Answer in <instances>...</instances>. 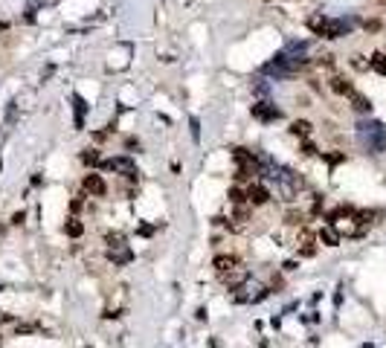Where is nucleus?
<instances>
[{
    "instance_id": "b1692460",
    "label": "nucleus",
    "mask_w": 386,
    "mask_h": 348,
    "mask_svg": "<svg viewBox=\"0 0 386 348\" xmlns=\"http://www.w3.org/2000/svg\"><path fill=\"white\" fill-rule=\"evenodd\" d=\"M320 64H322V67H334V55H322Z\"/></svg>"
},
{
    "instance_id": "9b49d317",
    "label": "nucleus",
    "mask_w": 386,
    "mask_h": 348,
    "mask_svg": "<svg viewBox=\"0 0 386 348\" xmlns=\"http://www.w3.org/2000/svg\"><path fill=\"white\" fill-rule=\"evenodd\" d=\"M317 241L325 244V247H340V232L328 223V226H322L320 232H317Z\"/></svg>"
},
{
    "instance_id": "dca6fc26",
    "label": "nucleus",
    "mask_w": 386,
    "mask_h": 348,
    "mask_svg": "<svg viewBox=\"0 0 386 348\" xmlns=\"http://www.w3.org/2000/svg\"><path fill=\"white\" fill-rule=\"evenodd\" d=\"M285 223H288V226H299V229H302V226H305V212L290 209L288 215H285Z\"/></svg>"
},
{
    "instance_id": "5701e85b",
    "label": "nucleus",
    "mask_w": 386,
    "mask_h": 348,
    "mask_svg": "<svg viewBox=\"0 0 386 348\" xmlns=\"http://www.w3.org/2000/svg\"><path fill=\"white\" fill-rule=\"evenodd\" d=\"M302 154H305V157H314V154H317V145L305 139V142H302Z\"/></svg>"
},
{
    "instance_id": "f03ea898",
    "label": "nucleus",
    "mask_w": 386,
    "mask_h": 348,
    "mask_svg": "<svg viewBox=\"0 0 386 348\" xmlns=\"http://www.w3.org/2000/svg\"><path fill=\"white\" fill-rule=\"evenodd\" d=\"M102 168L105 171H113V174H122V177H137V165H134V160L131 157H113L108 160V162H102Z\"/></svg>"
},
{
    "instance_id": "aec40b11",
    "label": "nucleus",
    "mask_w": 386,
    "mask_h": 348,
    "mask_svg": "<svg viewBox=\"0 0 386 348\" xmlns=\"http://www.w3.org/2000/svg\"><path fill=\"white\" fill-rule=\"evenodd\" d=\"M105 244H108V247H119V244H125V238H122L119 232H108V235H105Z\"/></svg>"
},
{
    "instance_id": "f8f14e48",
    "label": "nucleus",
    "mask_w": 386,
    "mask_h": 348,
    "mask_svg": "<svg viewBox=\"0 0 386 348\" xmlns=\"http://www.w3.org/2000/svg\"><path fill=\"white\" fill-rule=\"evenodd\" d=\"M290 134L299 136V139H308V136L314 134V125H311L308 119H293V122H290Z\"/></svg>"
},
{
    "instance_id": "2eb2a0df",
    "label": "nucleus",
    "mask_w": 386,
    "mask_h": 348,
    "mask_svg": "<svg viewBox=\"0 0 386 348\" xmlns=\"http://www.w3.org/2000/svg\"><path fill=\"white\" fill-rule=\"evenodd\" d=\"M64 232L70 235V238H82V232H84V223L79 221V218H67Z\"/></svg>"
},
{
    "instance_id": "412c9836",
    "label": "nucleus",
    "mask_w": 386,
    "mask_h": 348,
    "mask_svg": "<svg viewBox=\"0 0 386 348\" xmlns=\"http://www.w3.org/2000/svg\"><path fill=\"white\" fill-rule=\"evenodd\" d=\"M352 67H354V70H360V73H363V70H369V61H366L363 55H354V58H352Z\"/></svg>"
},
{
    "instance_id": "393cba45",
    "label": "nucleus",
    "mask_w": 386,
    "mask_h": 348,
    "mask_svg": "<svg viewBox=\"0 0 386 348\" xmlns=\"http://www.w3.org/2000/svg\"><path fill=\"white\" fill-rule=\"evenodd\" d=\"M325 160H328V162H340V160H343V154H328Z\"/></svg>"
},
{
    "instance_id": "a211bd4d",
    "label": "nucleus",
    "mask_w": 386,
    "mask_h": 348,
    "mask_svg": "<svg viewBox=\"0 0 386 348\" xmlns=\"http://www.w3.org/2000/svg\"><path fill=\"white\" fill-rule=\"evenodd\" d=\"M73 102H76V125L82 128V122H84V110H87V105H84V99H82V96H73Z\"/></svg>"
},
{
    "instance_id": "4be33fe9",
    "label": "nucleus",
    "mask_w": 386,
    "mask_h": 348,
    "mask_svg": "<svg viewBox=\"0 0 386 348\" xmlns=\"http://www.w3.org/2000/svg\"><path fill=\"white\" fill-rule=\"evenodd\" d=\"M381 27H384V24H381L378 18H375V21H366V24H363V29H366V32H381Z\"/></svg>"
},
{
    "instance_id": "ddd939ff",
    "label": "nucleus",
    "mask_w": 386,
    "mask_h": 348,
    "mask_svg": "<svg viewBox=\"0 0 386 348\" xmlns=\"http://www.w3.org/2000/svg\"><path fill=\"white\" fill-rule=\"evenodd\" d=\"M349 102H352V110H357V113H372V102H369V96H363V93L354 90V93L349 96Z\"/></svg>"
},
{
    "instance_id": "a878e982",
    "label": "nucleus",
    "mask_w": 386,
    "mask_h": 348,
    "mask_svg": "<svg viewBox=\"0 0 386 348\" xmlns=\"http://www.w3.org/2000/svg\"><path fill=\"white\" fill-rule=\"evenodd\" d=\"M192 136H194V139L200 136V131H197V119H192Z\"/></svg>"
},
{
    "instance_id": "20e7f679",
    "label": "nucleus",
    "mask_w": 386,
    "mask_h": 348,
    "mask_svg": "<svg viewBox=\"0 0 386 348\" xmlns=\"http://www.w3.org/2000/svg\"><path fill=\"white\" fill-rule=\"evenodd\" d=\"M270 189L264 186V183H258V180H253L250 186H247V203L253 206V209H258V206H267L270 203Z\"/></svg>"
},
{
    "instance_id": "423d86ee",
    "label": "nucleus",
    "mask_w": 386,
    "mask_h": 348,
    "mask_svg": "<svg viewBox=\"0 0 386 348\" xmlns=\"http://www.w3.org/2000/svg\"><path fill=\"white\" fill-rule=\"evenodd\" d=\"M253 116L258 122H276V119H282V110L276 105H270V102H256L253 105Z\"/></svg>"
},
{
    "instance_id": "6ab92c4d",
    "label": "nucleus",
    "mask_w": 386,
    "mask_h": 348,
    "mask_svg": "<svg viewBox=\"0 0 386 348\" xmlns=\"http://www.w3.org/2000/svg\"><path fill=\"white\" fill-rule=\"evenodd\" d=\"M82 162L90 165V168L99 165V151H96V148H84V151H82Z\"/></svg>"
},
{
    "instance_id": "1a4fd4ad",
    "label": "nucleus",
    "mask_w": 386,
    "mask_h": 348,
    "mask_svg": "<svg viewBox=\"0 0 386 348\" xmlns=\"http://www.w3.org/2000/svg\"><path fill=\"white\" fill-rule=\"evenodd\" d=\"M241 264V258L232 253H218L212 258V267H215V273H226V270H232V267H238Z\"/></svg>"
},
{
    "instance_id": "0eeeda50",
    "label": "nucleus",
    "mask_w": 386,
    "mask_h": 348,
    "mask_svg": "<svg viewBox=\"0 0 386 348\" xmlns=\"http://www.w3.org/2000/svg\"><path fill=\"white\" fill-rule=\"evenodd\" d=\"M296 244H299V255H305V258H314V255H317V235H314V232H308L305 226L299 229Z\"/></svg>"
},
{
    "instance_id": "6e6552de",
    "label": "nucleus",
    "mask_w": 386,
    "mask_h": 348,
    "mask_svg": "<svg viewBox=\"0 0 386 348\" xmlns=\"http://www.w3.org/2000/svg\"><path fill=\"white\" fill-rule=\"evenodd\" d=\"M328 87H331V93H337V96H352L354 93V84L346 76H340V73H334V76L328 79Z\"/></svg>"
},
{
    "instance_id": "7ed1b4c3",
    "label": "nucleus",
    "mask_w": 386,
    "mask_h": 348,
    "mask_svg": "<svg viewBox=\"0 0 386 348\" xmlns=\"http://www.w3.org/2000/svg\"><path fill=\"white\" fill-rule=\"evenodd\" d=\"M218 279H221V285H226L229 290H238V287L250 279V273H247V267H244V261H241L238 267H232V270H226V273H218Z\"/></svg>"
},
{
    "instance_id": "39448f33",
    "label": "nucleus",
    "mask_w": 386,
    "mask_h": 348,
    "mask_svg": "<svg viewBox=\"0 0 386 348\" xmlns=\"http://www.w3.org/2000/svg\"><path fill=\"white\" fill-rule=\"evenodd\" d=\"M82 186H84V191L90 197H105L108 194V183L102 180V174H96V171H87L84 180H82Z\"/></svg>"
},
{
    "instance_id": "4468645a",
    "label": "nucleus",
    "mask_w": 386,
    "mask_h": 348,
    "mask_svg": "<svg viewBox=\"0 0 386 348\" xmlns=\"http://www.w3.org/2000/svg\"><path fill=\"white\" fill-rule=\"evenodd\" d=\"M369 70H375L378 76H386V53H375L369 58Z\"/></svg>"
},
{
    "instance_id": "9d476101",
    "label": "nucleus",
    "mask_w": 386,
    "mask_h": 348,
    "mask_svg": "<svg viewBox=\"0 0 386 348\" xmlns=\"http://www.w3.org/2000/svg\"><path fill=\"white\" fill-rule=\"evenodd\" d=\"M108 258H110L113 267H119V264H128L134 253L128 250V244H119V247H108Z\"/></svg>"
},
{
    "instance_id": "f3484780",
    "label": "nucleus",
    "mask_w": 386,
    "mask_h": 348,
    "mask_svg": "<svg viewBox=\"0 0 386 348\" xmlns=\"http://www.w3.org/2000/svg\"><path fill=\"white\" fill-rule=\"evenodd\" d=\"M226 197H229V203H247V189H241V186H232Z\"/></svg>"
},
{
    "instance_id": "f257e3e1",
    "label": "nucleus",
    "mask_w": 386,
    "mask_h": 348,
    "mask_svg": "<svg viewBox=\"0 0 386 348\" xmlns=\"http://www.w3.org/2000/svg\"><path fill=\"white\" fill-rule=\"evenodd\" d=\"M308 29L317 32L320 38L334 41V38H343V35H349L352 24H349V21H331V18H325V15H311V18H308Z\"/></svg>"
}]
</instances>
